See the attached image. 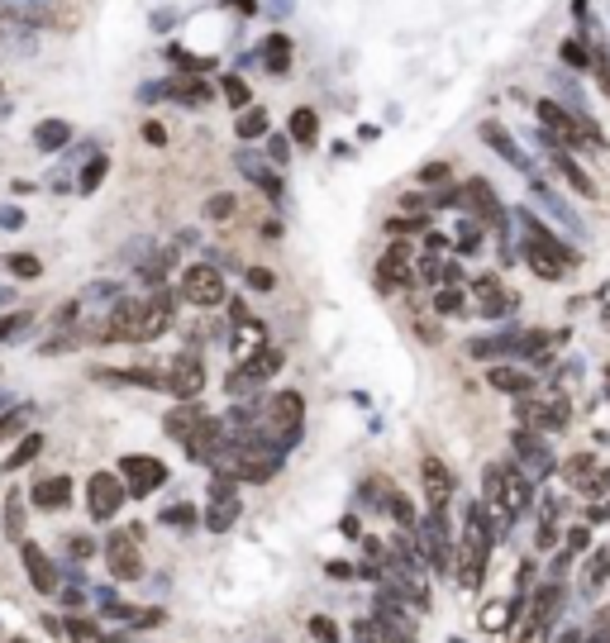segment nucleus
<instances>
[{"mask_svg":"<svg viewBox=\"0 0 610 643\" xmlns=\"http://www.w3.org/2000/svg\"><path fill=\"white\" fill-rule=\"evenodd\" d=\"M172 296H152V300H125V306H115L110 319L100 325V338L106 344H152L158 334H167L172 325Z\"/></svg>","mask_w":610,"mask_h":643,"instance_id":"1","label":"nucleus"},{"mask_svg":"<svg viewBox=\"0 0 610 643\" xmlns=\"http://www.w3.org/2000/svg\"><path fill=\"white\" fill-rule=\"evenodd\" d=\"M520 225H524V262H530L544 281H563L568 267H578V253L558 239V234H553L539 215L520 210Z\"/></svg>","mask_w":610,"mask_h":643,"instance_id":"2","label":"nucleus"},{"mask_svg":"<svg viewBox=\"0 0 610 643\" xmlns=\"http://www.w3.org/2000/svg\"><path fill=\"white\" fill-rule=\"evenodd\" d=\"M263 434L277 453L296 448L300 434H305V396L300 391H277L263 410Z\"/></svg>","mask_w":610,"mask_h":643,"instance_id":"3","label":"nucleus"},{"mask_svg":"<svg viewBox=\"0 0 610 643\" xmlns=\"http://www.w3.org/2000/svg\"><path fill=\"white\" fill-rule=\"evenodd\" d=\"M225 477L234 482H248V486H263V482H273L277 472H282V453L277 448H225L219 453V463H215Z\"/></svg>","mask_w":610,"mask_h":643,"instance_id":"4","label":"nucleus"},{"mask_svg":"<svg viewBox=\"0 0 610 643\" xmlns=\"http://www.w3.org/2000/svg\"><path fill=\"white\" fill-rule=\"evenodd\" d=\"M486 557H491V534L482 529L477 519L467 515L463 534H458V572H463V591H482V577H486Z\"/></svg>","mask_w":610,"mask_h":643,"instance_id":"5","label":"nucleus"},{"mask_svg":"<svg viewBox=\"0 0 610 643\" xmlns=\"http://www.w3.org/2000/svg\"><path fill=\"white\" fill-rule=\"evenodd\" d=\"M139 524L134 529H120V534H110L106 538V567H110V577L115 582H139L143 577V557H139Z\"/></svg>","mask_w":610,"mask_h":643,"instance_id":"6","label":"nucleus"},{"mask_svg":"<svg viewBox=\"0 0 610 643\" xmlns=\"http://www.w3.org/2000/svg\"><path fill=\"white\" fill-rule=\"evenodd\" d=\"M181 300H191L200 310H215L225 306V277H219V267L210 262H191L181 272Z\"/></svg>","mask_w":610,"mask_h":643,"instance_id":"7","label":"nucleus"},{"mask_svg":"<svg viewBox=\"0 0 610 643\" xmlns=\"http://www.w3.org/2000/svg\"><path fill=\"white\" fill-rule=\"evenodd\" d=\"M181 448H186V458L191 463H219V453L229 448V429H225V419H215V415H200V425L181 438Z\"/></svg>","mask_w":610,"mask_h":643,"instance_id":"8","label":"nucleus"},{"mask_svg":"<svg viewBox=\"0 0 610 643\" xmlns=\"http://www.w3.org/2000/svg\"><path fill=\"white\" fill-rule=\"evenodd\" d=\"M277 372H282V348H267V344H263L248 363H239V367L229 372L225 391H229V396H244V391H253V386H263L267 377H277Z\"/></svg>","mask_w":610,"mask_h":643,"instance_id":"9","label":"nucleus"},{"mask_svg":"<svg viewBox=\"0 0 610 643\" xmlns=\"http://www.w3.org/2000/svg\"><path fill=\"white\" fill-rule=\"evenodd\" d=\"M453 491H458V482H453L448 463L434 458V453H425V458H420V496H425V505H430L434 515H444L448 501H453Z\"/></svg>","mask_w":610,"mask_h":643,"instance_id":"10","label":"nucleus"},{"mask_svg":"<svg viewBox=\"0 0 610 643\" xmlns=\"http://www.w3.org/2000/svg\"><path fill=\"white\" fill-rule=\"evenodd\" d=\"M125 501H129L125 477H115V472H96V477L87 482V510H91V519H115Z\"/></svg>","mask_w":610,"mask_h":643,"instance_id":"11","label":"nucleus"},{"mask_svg":"<svg viewBox=\"0 0 610 643\" xmlns=\"http://www.w3.org/2000/svg\"><path fill=\"white\" fill-rule=\"evenodd\" d=\"M120 477H125V491L139 501V496H152V491L167 482V467L158 458H148V453H129V458H120Z\"/></svg>","mask_w":610,"mask_h":643,"instance_id":"12","label":"nucleus"},{"mask_svg":"<svg viewBox=\"0 0 610 643\" xmlns=\"http://www.w3.org/2000/svg\"><path fill=\"white\" fill-rule=\"evenodd\" d=\"M162 386H167L177 400H196L200 386H206V367H200L196 353H181V358H172V367L162 372Z\"/></svg>","mask_w":610,"mask_h":643,"instance_id":"13","label":"nucleus"},{"mask_svg":"<svg viewBox=\"0 0 610 643\" xmlns=\"http://www.w3.org/2000/svg\"><path fill=\"white\" fill-rule=\"evenodd\" d=\"M234 477H225V472H219V477L210 482V515H206V524H210V534H229V524L239 519V496H234Z\"/></svg>","mask_w":610,"mask_h":643,"instance_id":"14","label":"nucleus"},{"mask_svg":"<svg viewBox=\"0 0 610 643\" xmlns=\"http://www.w3.org/2000/svg\"><path fill=\"white\" fill-rule=\"evenodd\" d=\"M568 400L553 396V400H520V419L524 429H563L568 425Z\"/></svg>","mask_w":610,"mask_h":643,"instance_id":"15","label":"nucleus"},{"mask_svg":"<svg viewBox=\"0 0 610 643\" xmlns=\"http://www.w3.org/2000/svg\"><path fill=\"white\" fill-rule=\"evenodd\" d=\"M20 557H24V567H29V582H33V591H43V596H53L58 591V567L48 563V553L39 548V544H20Z\"/></svg>","mask_w":610,"mask_h":643,"instance_id":"16","label":"nucleus"},{"mask_svg":"<svg viewBox=\"0 0 610 643\" xmlns=\"http://www.w3.org/2000/svg\"><path fill=\"white\" fill-rule=\"evenodd\" d=\"M234 162H239V172L253 181V186H258V191L263 196H273V200H282V191H286V186H282V177H277V167H267L263 158H253V153H239V158H234Z\"/></svg>","mask_w":610,"mask_h":643,"instance_id":"17","label":"nucleus"},{"mask_svg":"<svg viewBox=\"0 0 610 643\" xmlns=\"http://www.w3.org/2000/svg\"><path fill=\"white\" fill-rule=\"evenodd\" d=\"M482 139H486L491 148H496V153H501L505 162H511V167H515V172H530V158H524V153H520V143L511 139V129H505V124H496V120H486V124H482Z\"/></svg>","mask_w":610,"mask_h":643,"instance_id":"18","label":"nucleus"},{"mask_svg":"<svg viewBox=\"0 0 610 643\" xmlns=\"http://www.w3.org/2000/svg\"><path fill=\"white\" fill-rule=\"evenodd\" d=\"M463 196H467V210H477V219H486V225H501V200H496V191H491V181L472 177V181L463 186Z\"/></svg>","mask_w":610,"mask_h":643,"instance_id":"19","label":"nucleus"},{"mask_svg":"<svg viewBox=\"0 0 610 643\" xmlns=\"http://www.w3.org/2000/svg\"><path fill=\"white\" fill-rule=\"evenodd\" d=\"M477 300H482V315H486V319H505V315L515 310V296L505 291L496 277H482V281H477Z\"/></svg>","mask_w":610,"mask_h":643,"instance_id":"20","label":"nucleus"},{"mask_svg":"<svg viewBox=\"0 0 610 643\" xmlns=\"http://www.w3.org/2000/svg\"><path fill=\"white\" fill-rule=\"evenodd\" d=\"M558 605H563V586H558V582H544V586L534 591L530 615H524V620H534V624H553V620H558Z\"/></svg>","mask_w":610,"mask_h":643,"instance_id":"21","label":"nucleus"},{"mask_svg":"<svg viewBox=\"0 0 610 643\" xmlns=\"http://www.w3.org/2000/svg\"><path fill=\"white\" fill-rule=\"evenodd\" d=\"M486 381H491V391H505V396H530L534 391V377L520 372V367H491Z\"/></svg>","mask_w":610,"mask_h":643,"instance_id":"22","label":"nucleus"},{"mask_svg":"<svg viewBox=\"0 0 610 643\" xmlns=\"http://www.w3.org/2000/svg\"><path fill=\"white\" fill-rule=\"evenodd\" d=\"M33 496V505H39V510H62L67 501H72V482L67 477H43L39 486L29 491Z\"/></svg>","mask_w":610,"mask_h":643,"instance_id":"23","label":"nucleus"},{"mask_svg":"<svg viewBox=\"0 0 610 643\" xmlns=\"http://www.w3.org/2000/svg\"><path fill=\"white\" fill-rule=\"evenodd\" d=\"M377 277H382L386 286H405V281H411V248L396 243V248L377 262Z\"/></svg>","mask_w":610,"mask_h":643,"instance_id":"24","label":"nucleus"},{"mask_svg":"<svg viewBox=\"0 0 610 643\" xmlns=\"http://www.w3.org/2000/svg\"><path fill=\"white\" fill-rule=\"evenodd\" d=\"M263 67H267L273 77L291 72V39H286V33H267V43H263Z\"/></svg>","mask_w":610,"mask_h":643,"instance_id":"25","label":"nucleus"},{"mask_svg":"<svg viewBox=\"0 0 610 643\" xmlns=\"http://www.w3.org/2000/svg\"><path fill=\"white\" fill-rule=\"evenodd\" d=\"M515 453H520V463L534 467V472H549V467H553V463H549V448L539 444L530 429H515Z\"/></svg>","mask_w":610,"mask_h":643,"instance_id":"26","label":"nucleus"},{"mask_svg":"<svg viewBox=\"0 0 610 643\" xmlns=\"http://www.w3.org/2000/svg\"><path fill=\"white\" fill-rule=\"evenodd\" d=\"M196 425H200V410H196V405H191V400H181V405H177V410H172V415H167V425H162V429H167V434H172V438H177V444H181V438H186V434H191Z\"/></svg>","mask_w":610,"mask_h":643,"instance_id":"27","label":"nucleus"},{"mask_svg":"<svg viewBox=\"0 0 610 643\" xmlns=\"http://www.w3.org/2000/svg\"><path fill=\"white\" fill-rule=\"evenodd\" d=\"M291 139H296V143H305V148H310V143L319 139V115H315V110H305V106H300V110H291Z\"/></svg>","mask_w":610,"mask_h":643,"instance_id":"28","label":"nucleus"},{"mask_svg":"<svg viewBox=\"0 0 610 643\" xmlns=\"http://www.w3.org/2000/svg\"><path fill=\"white\" fill-rule=\"evenodd\" d=\"M472 358H511V353H520L515 338H477V344H467Z\"/></svg>","mask_w":610,"mask_h":643,"instance_id":"29","label":"nucleus"},{"mask_svg":"<svg viewBox=\"0 0 610 643\" xmlns=\"http://www.w3.org/2000/svg\"><path fill=\"white\" fill-rule=\"evenodd\" d=\"M530 191H534V200H544V206H549V210H553L558 219H568V225H572V229H578V234H587V229H582V219H578V215H572V206H563V200H558V196L549 191V186H544V181H534V186H530Z\"/></svg>","mask_w":610,"mask_h":643,"instance_id":"30","label":"nucleus"},{"mask_svg":"<svg viewBox=\"0 0 610 643\" xmlns=\"http://www.w3.org/2000/svg\"><path fill=\"white\" fill-rule=\"evenodd\" d=\"M234 133H239V139H267V110H244L239 120H234Z\"/></svg>","mask_w":610,"mask_h":643,"instance_id":"31","label":"nucleus"},{"mask_svg":"<svg viewBox=\"0 0 610 643\" xmlns=\"http://www.w3.org/2000/svg\"><path fill=\"white\" fill-rule=\"evenodd\" d=\"M434 310L444 315V319H453V315H463L467 310V296H463V286H444V291L434 296Z\"/></svg>","mask_w":610,"mask_h":643,"instance_id":"32","label":"nucleus"},{"mask_svg":"<svg viewBox=\"0 0 610 643\" xmlns=\"http://www.w3.org/2000/svg\"><path fill=\"white\" fill-rule=\"evenodd\" d=\"M39 453H43V434H29V438H24V444H20V448H14V453H10V458H5V472H14V467H24V463H33V458H39Z\"/></svg>","mask_w":610,"mask_h":643,"instance_id":"33","label":"nucleus"},{"mask_svg":"<svg viewBox=\"0 0 610 643\" xmlns=\"http://www.w3.org/2000/svg\"><path fill=\"white\" fill-rule=\"evenodd\" d=\"M67 634H72V643H110L106 634H100V624L96 620H67Z\"/></svg>","mask_w":610,"mask_h":643,"instance_id":"34","label":"nucleus"},{"mask_svg":"<svg viewBox=\"0 0 610 643\" xmlns=\"http://www.w3.org/2000/svg\"><path fill=\"white\" fill-rule=\"evenodd\" d=\"M386 510H392V519L401 524V529H415V505H411V496H396V491H392V496H386Z\"/></svg>","mask_w":610,"mask_h":643,"instance_id":"35","label":"nucleus"},{"mask_svg":"<svg viewBox=\"0 0 610 643\" xmlns=\"http://www.w3.org/2000/svg\"><path fill=\"white\" fill-rule=\"evenodd\" d=\"M67 139H72V129H67V124H58V120L39 124V133H33V143H39V148H62Z\"/></svg>","mask_w":610,"mask_h":643,"instance_id":"36","label":"nucleus"},{"mask_svg":"<svg viewBox=\"0 0 610 643\" xmlns=\"http://www.w3.org/2000/svg\"><path fill=\"white\" fill-rule=\"evenodd\" d=\"M5 267H10L14 277H24V281H33V277L43 272V267H39V258H33V253H14V258H10Z\"/></svg>","mask_w":610,"mask_h":643,"instance_id":"37","label":"nucleus"},{"mask_svg":"<svg viewBox=\"0 0 610 643\" xmlns=\"http://www.w3.org/2000/svg\"><path fill=\"white\" fill-rule=\"evenodd\" d=\"M162 524H172V529H191V524H196V510H191V505H167V510H162Z\"/></svg>","mask_w":610,"mask_h":643,"instance_id":"38","label":"nucleus"},{"mask_svg":"<svg viewBox=\"0 0 610 643\" xmlns=\"http://www.w3.org/2000/svg\"><path fill=\"white\" fill-rule=\"evenodd\" d=\"M310 634H315L319 643H344V638H338V624H334L329 615H310Z\"/></svg>","mask_w":610,"mask_h":643,"instance_id":"39","label":"nucleus"},{"mask_svg":"<svg viewBox=\"0 0 610 643\" xmlns=\"http://www.w3.org/2000/svg\"><path fill=\"white\" fill-rule=\"evenodd\" d=\"M5 534L10 538L24 534V505H20V496H10V505H5Z\"/></svg>","mask_w":610,"mask_h":643,"instance_id":"40","label":"nucleus"},{"mask_svg":"<svg viewBox=\"0 0 610 643\" xmlns=\"http://www.w3.org/2000/svg\"><path fill=\"white\" fill-rule=\"evenodd\" d=\"M563 62H568V67H587V62H591L587 43H582V39H568V43H563Z\"/></svg>","mask_w":610,"mask_h":643,"instance_id":"41","label":"nucleus"},{"mask_svg":"<svg viewBox=\"0 0 610 643\" xmlns=\"http://www.w3.org/2000/svg\"><path fill=\"white\" fill-rule=\"evenodd\" d=\"M106 158H96V162H87V172H81V191H96V186H100V177H106Z\"/></svg>","mask_w":610,"mask_h":643,"instance_id":"42","label":"nucleus"},{"mask_svg":"<svg viewBox=\"0 0 610 643\" xmlns=\"http://www.w3.org/2000/svg\"><path fill=\"white\" fill-rule=\"evenodd\" d=\"M24 429V410H10V415H0V444H5V438H14Z\"/></svg>","mask_w":610,"mask_h":643,"instance_id":"43","label":"nucleus"},{"mask_svg":"<svg viewBox=\"0 0 610 643\" xmlns=\"http://www.w3.org/2000/svg\"><path fill=\"white\" fill-rule=\"evenodd\" d=\"M225 100H229V106H248V87L239 77H225Z\"/></svg>","mask_w":610,"mask_h":643,"instance_id":"44","label":"nucleus"},{"mask_svg":"<svg viewBox=\"0 0 610 643\" xmlns=\"http://www.w3.org/2000/svg\"><path fill=\"white\" fill-rule=\"evenodd\" d=\"M206 215H210V219L234 215V196H210V200H206Z\"/></svg>","mask_w":610,"mask_h":643,"instance_id":"45","label":"nucleus"},{"mask_svg":"<svg viewBox=\"0 0 610 643\" xmlns=\"http://www.w3.org/2000/svg\"><path fill=\"white\" fill-rule=\"evenodd\" d=\"M172 96L177 100H206V87H200V81H177Z\"/></svg>","mask_w":610,"mask_h":643,"instance_id":"46","label":"nucleus"},{"mask_svg":"<svg viewBox=\"0 0 610 643\" xmlns=\"http://www.w3.org/2000/svg\"><path fill=\"white\" fill-rule=\"evenodd\" d=\"M248 286H253V291H273L277 277H273V272H263V267H248Z\"/></svg>","mask_w":610,"mask_h":643,"instance_id":"47","label":"nucleus"},{"mask_svg":"<svg viewBox=\"0 0 610 643\" xmlns=\"http://www.w3.org/2000/svg\"><path fill=\"white\" fill-rule=\"evenodd\" d=\"M29 325V310H20V315H5L0 319V338H10V334H20Z\"/></svg>","mask_w":610,"mask_h":643,"instance_id":"48","label":"nucleus"},{"mask_svg":"<svg viewBox=\"0 0 610 643\" xmlns=\"http://www.w3.org/2000/svg\"><path fill=\"white\" fill-rule=\"evenodd\" d=\"M353 572H358V567H353V563H338V557H334V563H325V577H329V582H348Z\"/></svg>","mask_w":610,"mask_h":643,"instance_id":"49","label":"nucleus"},{"mask_svg":"<svg viewBox=\"0 0 610 643\" xmlns=\"http://www.w3.org/2000/svg\"><path fill=\"white\" fill-rule=\"evenodd\" d=\"M544 634H549V624H534V620H524V634H520V643H544Z\"/></svg>","mask_w":610,"mask_h":643,"instance_id":"50","label":"nucleus"},{"mask_svg":"<svg viewBox=\"0 0 610 643\" xmlns=\"http://www.w3.org/2000/svg\"><path fill=\"white\" fill-rule=\"evenodd\" d=\"M420 181H425V186H439V181H448V167H444V162H434V167H425V172H420Z\"/></svg>","mask_w":610,"mask_h":643,"instance_id":"51","label":"nucleus"},{"mask_svg":"<svg viewBox=\"0 0 610 643\" xmlns=\"http://www.w3.org/2000/svg\"><path fill=\"white\" fill-rule=\"evenodd\" d=\"M286 148H291V143H286V139H277V133H273V139H267V153H273V162H286V158H291V153H286Z\"/></svg>","mask_w":610,"mask_h":643,"instance_id":"52","label":"nucleus"},{"mask_svg":"<svg viewBox=\"0 0 610 643\" xmlns=\"http://www.w3.org/2000/svg\"><path fill=\"white\" fill-rule=\"evenodd\" d=\"M587 544H591L587 529H568V553H587Z\"/></svg>","mask_w":610,"mask_h":643,"instance_id":"53","label":"nucleus"},{"mask_svg":"<svg viewBox=\"0 0 610 643\" xmlns=\"http://www.w3.org/2000/svg\"><path fill=\"white\" fill-rule=\"evenodd\" d=\"M386 229H392V234H415V229H425V219H420V225H415V219H392Z\"/></svg>","mask_w":610,"mask_h":643,"instance_id":"54","label":"nucleus"},{"mask_svg":"<svg viewBox=\"0 0 610 643\" xmlns=\"http://www.w3.org/2000/svg\"><path fill=\"white\" fill-rule=\"evenodd\" d=\"M91 553H96L91 538H72V557H91Z\"/></svg>","mask_w":610,"mask_h":643,"instance_id":"55","label":"nucleus"},{"mask_svg":"<svg viewBox=\"0 0 610 643\" xmlns=\"http://www.w3.org/2000/svg\"><path fill=\"white\" fill-rule=\"evenodd\" d=\"M143 139L148 143H167V133H162V124H143Z\"/></svg>","mask_w":610,"mask_h":643,"instance_id":"56","label":"nucleus"},{"mask_svg":"<svg viewBox=\"0 0 610 643\" xmlns=\"http://www.w3.org/2000/svg\"><path fill=\"white\" fill-rule=\"evenodd\" d=\"M558 643H582V634L578 629H563V634H558Z\"/></svg>","mask_w":610,"mask_h":643,"instance_id":"57","label":"nucleus"},{"mask_svg":"<svg viewBox=\"0 0 610 643\" xmlns=\"http://www.w3.org/2000/svg\"><path fill=\"white\" fill-rule=\"evenodd\" d=\"M601 515H605V519H610V505H605V510H601Z\"/></svg>","mask_w":610,"mask_h":643,"instance_id":"58","label":"nucleus"}]
</instances>
